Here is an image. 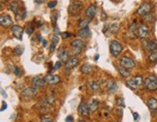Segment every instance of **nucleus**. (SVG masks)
Returning a JSON list of instances; mask_svg holds the SVG:
<instances>
[{
    "label": "nucleus",
    "mask_w": 157,
    "mask_h": 122,
    "mask_svg": "<svg viewBox=\"0 0 157 122\" xmlns=\"http://www.w3.org/2000/svg\"><path fill=\"white\" fill-rule=\"evenodd\" d=\"M144 84L146 89L153 91V90L157 89V77L155 76H148L146 77L145 79Z\"/></svg>",
    "instance_id": "obj_1"
},
{
    "label": "nucleus",
    "mask_w": 157,
    "mask_h": 122,
    "mask_svg": "<svg viewBox=\"0 0 157 122\" xmlns=\"http://www.w3.org/2000/svg\"><path fill=\"white\" fill-rule=\"evenodd\" d=\"M127 85L132 89H137L143 83V78L141 76H135L133 78L129 79L127 81Z\"/></svg>",
    "instance_id": "obj_2"
},
{
    "label": "nucleus",
    "mask_w": 157,
    "mask_h": 122,
    "mask_svg": "<svg viewBox=\"0 0 157 122\" xmlns=\"http://www.w3.org/2000/svg\"><path fill=\"white\" fill-rule=\"evenodd\" d=\"M110 50H111V54H113L114 57H116V56H118V55L120 54V52L122 51V46H121V44L118 41L114 40V41L111 42Z\"/></svg>",
    "instance_id": "obj_3"
},
{
    "label": "nucleus",
    "mask_w": 157,
    "mask_h": 122,
    "mask_svg": "<svg viewBox=\"0 0 157 122\" xmlns=\"http://www.w3.org/2000/svg\"><path fill=\"white\" fill-rule=\"evenodd\" d=\"M137 35L141 39H148L149 36V28L146 24H140L137 28Z\"/></svg>",
    "instance_id": "obj_4"
},
{
    "label": "nucleus",
    "mask_w": 157,
    "mask_h": 122,
    "mask_svg": "<svg viewBox=\"0 0 157 122\" xmlns=\"http://www.w3.org/2000/svg\"><path fill=\"white\" fill-rule=\"evenodd\" d=\"M151 9H152V5L150 4V3L145 2L138 8L137 14L139 16H145V15H148V14L151 11Z\"/></svg>",
    "instance_id": "obj_5"
},
{
    "label": "nucleus",
    "mask_w": 157,
    "mask_h": 122,
    "mask_svg": "<svg viewBox=\"0 0 157 122\" xmlns=\"http://www.w3.org/2000/svg\"><path fill=\"white\" fill-rule=\"evenodd\" d=\"M120 65L122 66V67H124V68L129 70V69L134 68L136 66V63L132 58L127 57V56H122L120 58Z\"/></svg>",
    "instance_id": "obj_6"
},
{
    "label": "nucleus",
    "mask_w": 157,
    "mask_h": 122,
    "mask_svg": "<svg viewBox=\"0 0 157 122\" xmlns=\"http://www.w3.org/2000/svg\"><path fill=\"white\" fill-rule=\"evenodd\" d=\"M38 91V88L37 87H26V88H24L22 91V96H23L24 98H33V97L37 94Z\"/></svg>",
    "instance_id": "obj_7"
},
{
    "label": "nucleus",
    "mask_w": 157,
    "mask_h": 122,
    "mask_svg": "<svg viewBox=\"0 0 157 122\" xmlns=\"http://www.w3.org/2000/svg\"><path fill=\"white\" fill-rule=\"evenodd\" d=\"M143 46L148 51H153L157 50V44L156 42L148 39H143Z\"/></svg>",
    "instance_id": "obj_8"
},
{
    "label": "nucleus",
    "mask_w": 157,
    "mask_h": 122,
    "mask_svg": "<svg viewBox=\"0 0 157 122\" xmlns=\"http://www.w3.org/2000/svg\"><path fill=\"white\" fill-rule=\"evenodd\" d=\"M11 31L13 35L15 36L17 39L22 40V33H23V29L20 25H17V24H15V25L11 26Z\"/></svg>",
    "instance_id": "obj_9"
},
{
    "label": "nucleus",
    "mask_w": 157,
    "mask_h": 122,
    "mask_svg": "<svg viewBox=\"0 0 157 122\" xmlns=\"http://www.w3.org/2000/svg\"><path fill=\"white\" fill-rule=\"evenodd\" d=\"M45 82V79L42 78L41 76H35L33 77L32 79H31V83H32V86L34 87H37V88H40V87L44 86Z\"/></svg>",
    "instance_id": "obj_10"
},
{
    "label": "nucleus",
    "mask_w": 157,
    "mask_h": 122,
    "mask_svg": "<svg viewBox=\"0 0 157 122\" xmlns=\"http://www.w3.org/2000/svg\"><path fill=\"white\" fill-rule=\"evenodd\" d=\"M78 64H79V58L76 56H72V57H70L67 60V62L65 63V68L66 70H72Z\"/></svg>",
    "instance_id": "obj_11"
},
{
    "label": "nucleus",
    "mask_w": 157,
    "mask_h": 122,
    "mask_svg": "<svg viewBox=\"0 0 157 122\" xmlns=\"http://www.w3.org/2000/svg\"><path fill=\"white\" fill-rule=\"evenodd\" d=\"M78 111H79L80 114H82V116H88L90 110L88 109L87 104L85 102H82L78 107Z\"/></svg>",
    "instance_id": "obj_12"
},
{
    "label": "nucleus",
    "mask_w": 157,
    "mask_h": 122,
    "mask_svg": "<svg viewBox=\"0 0 157 122\" xmlns=\"http://www.w3.org/2000/svg\"><path fill=\"white\" fill-rule=\"evenodd\" d=\"M57 55H58L59 60L62 61V62H67V60L70 58L69 57V52L64 48H59Z\"/></svg>",
    "instance_id": "obj_13"
},
{
    "label": "nucleus",
    "mask_w": 157,
    "mask_h": 122,
    "mask_svg": "<svg viewBox=\"0 0 157 122\" xmlns=\"http://www.w3.org/2000/svg\"><path fill=\"white\" fill-rule=\"evenodd\" d=\"M82 8V3L80 2V1H75V2H73L70 4L69 6V8H68V11L70 14H75L77 12H79L80 10H81Z\"/></svg>",
    "instance_id": "obj_14"
},
{
    "label": "nucleus",
    "mask_w": 157,
    "mask_h": 122,
    "mask_svg": "<svg viewBox=\"0 0 157 122\" xmlns=\"http://www.w3.org/2000/svg\"><path fill=\"white\" fill-rule=\"evenodd\" d=\"M45 81L48 84H56L60 82V78L55 75H48L45 77Z\"/></svg>",
    "instance_id": "obj_15"
},
{
    "label": "nucleus",
    "mask_w": 157,
    "mask_h": 122,
    "mask_svg": "<svg viewBox=\"0 0 157 122\" xmlns=\"http://www.w3.org/2000/svg\"><path fill=\"white\" fill-rule=\"evenodd\" d=\"M97 14V8L95 5H90L87 7V9L85 10V16L88 17V19H92L93 17H95Z\"/></svg>",
    "instance_id": "obj_16"
},
{
    "label": "nucleus",
    "mask_w": 157,
    "mask_h": 122,
    "mask_svg": "<svg viewBox=\"0 0 157 122\" xmlns=\"http://www.w3.org/2000/svg\"><path fill=\"white\" fill-rule=\"evenodd\" d=\"M13 23V20H12V17L7 16V15H2L0 17V24H1L2 26L7 27V26H10L11 24Z\"/></svg>",
    "instance_id": "obj_17"
},
{
    "label": "nucleus",
    "mask_w": 157,
    "mask_h": 122,
    "mask_svg": "<svg viewBox=\"0 0 157 122\" xmlns=\"http://www.w3.org/2000/svg\"><path fill=\"white\" fill-rule=\"evenodd\" d=\"M106 89L110 93H114L117 90V84L116 83V82L109 81L106 83Z\"/></svg>",
    "instance_id": "obj_18"
},
{
    "label": "nucleus",
    "mask_w": 157,
    "mask_h": 122,
    "mask_svg": "<svg viewBox=\"0 0 157 122\" xmlns=\"http://www.w3.org/2000/svg\"><path fill=\"white\" fill-rule=\"evenodd\" d=\"M87 106H88V109L91 113H94L97 109H98V101L95 99H90L88 102H87Z\"/></svg>",
    "instance_id": "obj_19"
},
{
    "label": "nucleus",
    "mask_w": 157,
    "mask_h": 122,
    "mask_svg": "<svg viewBox=\"0 0 157 122\" xmlns=\"http://www.w3.org/2000/svg\"><path fill=\"white\" fill-rule=\"evenodd\" d=\"M88 86L89 88L94 92L100 91V82L97 81H89L88 82Z\"/></svg>",
    "instance_id": "obj_20"
},
{
    "label": "nucleus",
    "mask_w": 157,
    "mask_h": 122,
    "mask_svg": "<svg viewBox=\"0 0 157 122\" xmlns=\"http://www.w3.org/2000/svg\"><path fill=\"white\" fill-rule=\"evenodd\" d=\"M146 104H148V107L149 110H151L153 111H155L157 110V100L155 98H149Z\"/></svg>",
    "instance_id": "obj_21"
},
{
    "label": "nucleus",
    "mask_w": 157,
    "mask_h": 122,
    "mask_svg": "<svg viewBox=\"0 0 157 122\" xmlns=\"http://www.w3.org/2000/svg\"><path fill=\"white\" fill-rule=\"evenodd\" d=\"M78 35L80 37L82 38H89L90 35H91V32H90V30L88 27H86V28H82L79 30Z\"/></svg>",
    "instance_id": "obj_22"
},
{
    "label": "nucleus",
    "mask_w": 157,
    "mask_h": 122,
    "mask_svg": "<svg viewBox=\"0 0 157 122\" xmlns=\"http://www.w3.org/2000/svg\"><path fill=\"white\" fill-rule=\"evenodd\" d=\"M72 45V48H80V50H82V48L85 47V42L82 40H80V39H76L74 40L71 43Z\"/></svg>",
    "instance_id": "obj_23"
},
{
    "label": "nucleus",
    "mask_w": 157,
    "mask_h": 122,
    "mask_svg": "<svg viewBox=\"0 0 157 122\" xmlns=\"http://www.w3.org/2000/svg\"><path fill=\"white\" fill-rule=\"evenodd\" d=\"M116 70L117 72L119 73V75H121L123 78H127V77H129V75H130V72H129V70L122 67V66H119V67H116Z\"/></svg>",
    "instance_id": "obj_24"
},
{
    "label": "nucleus",
    "mask_w": 157,
    "mask_h": 122,
    "mask_svg": "<svg viewBox=\"0 0 157 122\" xmlns=\"http://www.w3.org/2000/svg\"><path fill=\"white\" fill-rule=\"evenodd\" d=\"M137 25H136V22H134L133 23L131 24L130 26H129V34H130V36L132 38L135 37V35L137 34Z\"/></svg>",
    "instance_id": "obj_25"
},
{
    "label": "nucleus",
    "mask_w": 157,
    "mask_h": 122,
    "mask_svg": "<svg viewBox=\"0 0 157 122\" xmlns=\"http://www.w3.org/2000/svg\"><path fill=\"white\" fill-rule=\"evenodd\" d=\"M10 10H11L13 13L17 14L20 10V3L17 1H13L11 4H10Z\"/></svg>",
    "instance_id": "obj_26"
},
{
    "label": "nucleus",
    "mask_w": 157,
    "mask_h": 122,
    "mask_svg": "<svg viewBox=\"0 0 157 122\" xmlns=\"http://www.w3.org/2000/svg\"><path fill=\"white\" fill-rule=\"evenodd\" d=\"M92 71V67L91 65L89 64H83L82 67H81V72L83 73V74H89L90 72Z\"/></svg>",
    "instance_id": "obj_27"
},
{
    "label": "nucleus",
    "mask_w": 157,
    "mask_h": 122,
    "mask_svg": "<svg viewBox=\"0 0 157 122\" xmlns=\"http://www.w3.org/2000/svg\"><path fill=\"white\" fill-rule=\"evenodd\" d=\"M90 22V19H81L79 22V27L80 29L82 28H86V27H88V24Z\"/></svg>",
    "instance_id": "obj_28"
},
{
    "label": "nucleus",
    "mask_w": 157,
    "mask_h": 122,
    "mask_svg": "<svg viewBox=\"0 0 157 122\" xmlns=\"http://www.w3.org/2000/svg\"><path fill=\"white\" fill-rule=\"evenodd\" d=\"M43 103L45 104H48V105H51L54 103V96L50 94V95L46 96L45 98H43Z\"/></svg>",
    "instance_id": "obj_29"
},
{
    "label": "nucleus",
    "mask_w": 157,
    "mask_h": 122,
    "mask_svg": "<svg viewBox=\"0 0 157 122\" xmlns=\"http://www.w3.org/2000/svg\"><path fill=\"white\" fill-rule=\"evenodd\" d=\"M148 60L150 62H156L157 61V50L151 51L148 55Z\"/></svg>",
    "instance_id": "obj_30"
},
{
    "label": "nucleus",
    "mask_w": 157,
    "mask_h": 122,
    "mask_svg": "<svg viewBox=\"0 0 157 122\" xmlns=\"http://www.w3.org/2000/svg\"><path fill=\"white\" fill-rule=\"evenodd\" d=\"M118 28H119V24H118V23H113V24H111V26H110L111 31V32H114V33L117 32Z\"/></svg>",
    "instance_id": "obj_31"
},
{
    "label": "nucleus",
    "mask_w": 157,
    "mask_h": 122,
    "mask_svg": "<svg viewBox=\"0 0 157 122\" xmlns=\"http://www.w3.org/2000/svg\"><path fill=\"white\" fill-rule=\"evenodd\" d=\"M57 17H58V15H57L56 12H54V13L51 14V20L54 22V24H55V22H57Z\"/></svg>",
    "instance_id": "obj_32"
},
{
    "label": "nucleus",
    "mask_w": 157,
    "mask_h": 122,
    "mask_svg": "<svg viewBox=\"0 0 157 122\" xmlns=\"http://www.w3.org/2000/svg\"><path fill=\"white\" fill-rule=\"evenodd\" d=\"M33 31H34V28L32 27V25H31V24L27 25V27H26V33H27V34L31 35V34L33 33Z\"/></svg>",
    "instance_id": "obj_33"
},
{
    "label": "nucleus",
    "mask_w": 157,
    "mask_h": 122,
    "mask_svg": "<svg viewBox=\"0 0 157 122\" xmlns=\"http://www.w3.org/2000/svg\"><path fill=\"white\" fill-rule=\"evenodd\" d=\"M23 51V48H20V46H17V48H15V50H14V52H15L16 54H22Z\"/></svg>",
    "instance_id": "obj_34"
},
{
    "label": "nucleus",
    "mask_w": 157,
    "mask_h": 122,
    "mask_svg": "<svg viewBox=\"0 0 157 122\" xmlns=\"http://www.w3.org/2000/svg\"><path fill=\"white\" fill-rule=\"evenodd\" d=\"M51 40L54 44H57L59 42V35H54V36L51 37Z\"/></svg>",
    "instance_id": "obj_35"
},
{
    "label": "nucleus",
    "mask_w": 157,
    "mask_h": 122,
    "mask_svg": "<svg viewBox=\"0 0 157 122\" xmlns=\"http://www.w3.org/2000/svg\"><path fill=\"white\" fill-rule=\"evenodd\" d=\"M56 4H57V2L56 1H51L50 3L48 4V7L50 9H54L55 6H56Z\"/></svg>",
    "instance_id": "obj_36"
},
{
    "label": "nucleus",
    "mask_w": 157,
    "mask_h": 122,
    "mask_svg": "<svg viewBox=\"0 0 157 122\" xmlns=\"http://www.w3.org/2000/svg\"><path fill=\"white\" fill-rule=\"evenodd\" d=\"M70 36H72V34H71V33H69V32H63V33H61V37L63 38V39H66V38H69Z\"/></svg>",
    "instance_id": "obj_37"
},
{
    "label": "nucleus",
    "mask_w": 157,
    "mask_h": 122,
    "mask_svg": "<svg viewBox=\"0 0 157 122\" xmlns=\"http://www.w3.org/2000/svg\"><path fill=\"white\" fill-rule=\"evenodd\" d=\"M41 122H52L51 118H48V117H44L41 119Z\"/></svg>",
    "instance_id": "obj_38"
},
{
    "label": "nucleus",
    "mask_w": 157,
    "mask_h": 122,
    "mask_svg": "<svg viewBox=\"0 0 157 122\" xmlns=\"http://www.w3.org/2000/svg\"><path fill=\"white\" fill-rule=\"evenodd\" d=\"M14 73H15L16 76H20V69L17 67H15L14 68Z\"/></svg>",
    "instance_id": "obj_39"
},
{
    "label": "nucleus",
    "mask_w": 157,
    "mask_h": 122,
    "mask_svg": "<svg viewBox=\"0 0 157 122\" xmlns=\"http://www.w3.org/2000/svg\"><path fill=\"white\" fill-rule=\"evenodd\" d=\"M117 104H118V106H121L122 105V107H124V101H123V99H118L117 100Z\"/></svg>",
    "instance_id": "obj_40"
},
{
    "label": "nucleus",
    "mask_w": 157,
    "mask_h": 122,
    "mask_svg": "<svg viewBox=\"0 0 157 122\" xmlns=\"http://www.w3.org/2000/svg\"><path fill=\"white\" fill-rule=\"evenodd\" d=\"M60 66H61V61H57L56 63H55V65H54V69L56 70L58 68H60Z\"/></svg>",
    "instance_id": "obj_41"
},
{
    "label": "nucleus",
    "mask_w": 157,
    "mask_h": 122,
    "mask_svg": "<svg viewBox=\"0 0 157 122\" xmlns=\"http://www.w3.org/2000/svg\"><path fill=\"white\" fill-rule=\"evenodd\" d=\"M54 50H55V44L52 43L51 46H50V51H51V52H52Z\"/></svg>",
    "instance_id": "obj_42"
},
{
    "label": "nucleus",
    "mask_w": 157,
    "mask_h": 122,
    "mask_svg": "<svg viewBox=\"0 0 157 122\" xmlns=\"http://www.w3.org/2000/svg\"><path fill=\"white\" fill-rule=\"evenodd\" d=\"M7 109V104L5 102H2V108H1V110H4Z\"/></svg>",
    "instance_id": "obj_43"
},
{
    "label": "nucleus",
    "mask_w": 157,
    "mask_h": 122,
    "mask_svg": "<svg viewBox=\"0 0 157 122\" xmlns=\"http://www.w3.org/2000/svg\"><path fill=\"white\" fill-rule=\"evenodd\" d=\"M72 120H73V117H72L71 116H67V117H66V119H65L66 122H71Z\"/></svg>",
    "instance_id": "obj_44"
},
{
    "label": "nucleus",
    "mask_w": 157,
    "mask_h": 122,
    "mask_svg": "<svg viewBox=\"0 0 157 122\" xmlns=\"http://www.w3.org/2000/svg\"><path fill=\"white\" fill-rule=\"evenodd\" d=\"M46 0H35V2L38 3V4H41V3H44Z\"/></svg>",
    "instance_id": "obj_45"
},
{
    "label": "nucleus",
    "mask_w": 157,
    "mask_h": 122,
    "mask_svg": "<svg viewBox=\"0 0 157 122\" xmlns=\"http://www.w3.org/2000/svg\"><path fill=\"white\" fill-rule=\"evenodd\" d=\"M138 117H139L138 113H134V119H135V120H137V119H138Z\"/></svg>",
    "instance_id": "obj_46"
},
{
    "label": "nucleus",
    "mask_w": 157,
    "mask_h": 122,
    "mask_svg": "<svg viewBox=\"0 0 157 122\" xmlns=\"http://www.w3.org/2000/svg\"><path fill=\"white\" fill-rule=\"evenodd\" d=\"M99 59V54H95V56H94V60L97 61Z\"/></svg>",
    "instance_id": "obj_47"
},
{
    "label": "nucleus",
    "mask_w": 157,
    "mask_h": 122,
    "mask_svg": "<svg viewBox=\"0 0 157 122\" xmlns=\"http://www.w3.org/2000/svg\"><path fill=\"white\" fill-rule=\"evenodd\" d=\"M105 19V13H104V11H102V19Z\"/></svg>",
    "instance_id": "obj_48"
},
{
    "label": "nucleus",
    "mask_w": 157,
    "mask_h": 122,
    "mask_svg": "<svg viewBox=\"0 0 157 122\" xmlns=\"http://www.w3.org/2000/svg\"><path fill=\"white\" fill-rule=\"evenodd\" d=\"M79 122H86V121H85V120H82V119H80V120H79Z\"/></svg>",
    "instance_id": "obj_49"
},
{
    "label": "nucleus",
    "mask_w": 157,
    "mask_h": 122,
    "mask_svg": "<svg viewBox=\"0 0 157 122\" xmlns=\"http://www.w3.org/2000/svg\"><path fill=\"white\" fill-rule=\"evenodd\" d=\"M154 113H155V114H156V116H157V110H156L154 111Z\"/></svg>",
    "instance_id": "obj_50"
}]
</instances>
